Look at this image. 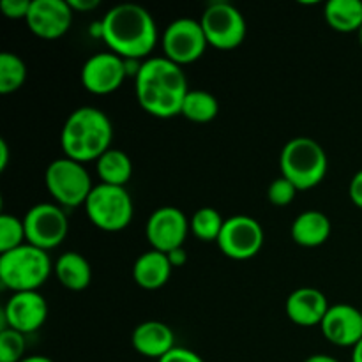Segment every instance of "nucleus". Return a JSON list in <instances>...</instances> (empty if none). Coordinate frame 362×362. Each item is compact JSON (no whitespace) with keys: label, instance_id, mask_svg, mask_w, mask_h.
Masks as SVG:
<instances>
[{"label":"nucleus","instance_id":"20","mask_svg":"<svg viewBox=\"0 0 362 362\" xmlns=\"http://www.w3.org/2000/svg\"><path fill=\"white\" fill-rule=\"evenodd\" d=\"M331 219L320 211H304L293 219L290 235L303 247H318L331 237Z\"/></svg>","mask_w":362,"mask_h":362},{"label":"nucleus","instance_id":"9","mask_svg":"<svg viewBox=\"0 0 362 362\" xmlns=\"http://www.w3.org/2000/svg\"><path fill=\"white\" fill-rule=\"evenodd\" d=\"M161 46L166 59L182 67L200 60L207 49L209 41L200 20L179 18L165 28Z\"/></svg>","mask_w":362,"mask_h":362},{"label":"nucleus","instance_id":"3","mask_svg":"<svg viewBox=\"0 0 362 362\" xmlns=\"http://www.w3.org/2000/svg\"><path fill=\"white\" fill-rule=\"evenodd\" d=\"M113 140V126L110 117L95 106H81L74 110L60 131V147L66 158L78 163L98 161Z\"/></svg>","mask_w":362,"mask_h":362},{"label":"nucleus","instance_id":"5","mask_svg":"<svg viewBox=\"0 0 362 362\" xmlns=\"http://www.w3.org/2000/svg\"><path fill=\"white\" fill-rule=\"evenodd\" d=\"M52 274L48 251L32 244L0 255V283L13 293L37 292Z\"/></svg>","mask_w":362,"mask_h":362},{"label":"nucleus","instance_id":"13","mask_svg":"<svg viewBox=\"0 0 362 362\" xmlns=\"http://www.w3.org/2000/svg\"><path fill=\"white\" fill-rule=\"evenodd\" d=\"M127 60L113 52H101L88 57L81 67V85L95 95H108L119 90L127 76Z\"/></svg>","mask_w":362,"mask_h":362},{"label":"nucleus","instance_id":"16","mask_svg":"<svg viewBox=\"0 0 362 362\" xmlns=\"http://www.w3.org/2000/svg\"><path fill=\"white\" fill-rule=\"evenodd\" d=\"M320 329L325 339L332 345L354 349L362 339L361 310L350 304H334L329 308Z\"/></svg>","mask_w":362,"mask_h":362},{"label":"nucleus","instance_id":"36","mask_svg":"<svg viewBox=\"0 0 362 362\" xmlns=\"http://www.w3.org/2000/svg\"><path fill=\"white\" fill-rule=\"evenodd\" d=\"M304 362H339V361L332 356H325V354H315V356L308 357Z\"/></svg>","mask_w":362,"mask_h":362},{"label":"nucleus","instance_id":"38","mask_svg":"<svg viewBox=\"0 0 362 362\" xmlns=\"http://www.w3.org/2000/svg\"><path fill=\"white\" fill-rule=\"evenodd\" d=\"M20 362H55V361H52L49 357H45V356H27Z\"/></svg>","mask_w":362,"mask_h":362},{"label":"nucleus","instance_id":"15","mask_svg":"<svg viewBox=\"0 0 362 362\" xmlns=\"http://www.w3.org/2000/svg\"><path fill=\"white\" fill-rule=\"evenodd\" d=\"M73 14L67 0H32L25 21L32 34L46 41H53L69 30L73 25Z\"/></svg>","mask_w":362,"mask_h":362},{"label":"nucleus","instance_id":"12","mask_svg":"<svg viewBox=\"0 0 362 362\" xmlns=\"http://www.w3.org/2000/svg\"><path fill=\"white\" fill-rule=\"evenodd\" d=\"M189 232V219L186 218V214L180 209L170 205L156 209L145 226V235L152 250L165 255L177 247H184Z\"/></svg>","mask_w":362,"mask_h":362},{"label":"nucleus","instance_id":"1","mask_svg":"<svg viewBox=\"0 0 362 362\" xmlns=\"http://www.w3.org/2000/svg\"><path fill=\"white\" fill-rule=\"evenodd\" d=\"M138 105L152 117L172 119L180 115L187 92L182 67L166 57H151L141 62L134 76Z\"/></svg>","mask_w":362,"mask_h":362},{"label":"nucleus","instance_id":"6","mask_svg":"<svg viewBox=\"0 0 362 362\" xmlns=\"http://www.w3.org/2000/svg\"><path fill=\"white\" fill-rule=\"evenodd\" d=\"M85 212L95 228L115 233L131 225L134 205L126 187L98 184L85 202Z\"/></svg>","mask_w":362,"mask_h":362},{"label":"nucleus","instance_id":"21","mask_svg":"<svg viewBox=\"0 0 362 362\" xmlns=\"http://www.w3.org/2000/svg\"><path fill=\"white\" fill-rule=\"evenodd\" d=\"M57 279L64 288L71 292H81L92 281V269L87 258L76 251H67L60 255L55 264Z\"/></svg>","mask_w":362,"mask_h":362},{"label":"nucleus","instance_id":"22","mask_svg":"<svg viewBox=\"0 0 362 362\" xmlns=\"http://www.w3.org/2000/svg\"><path fill=\"white\" fill-rule=\"evenodd\" d=\"M324 18L329 27L341 34L359 32L362 27L361 0H329L324 7Z\"/></svg>","mask_w":362,"mask_h":362},{"label":"nucleus","instance_id":"18","mask_svg":"<svg viewBox=\"0 0 362 362\" xmlns=\"http://www.w3.org/2000/svg\"><path fill=\"white\" fill-rule=\"evenodd\" d=\"M133 349L147 359H163L170 350L175 349V334L165 322L147 320L136 325L131 336Z\"/></svg>","mask_w":362,"mask_h":362},{"label":"nucleus","instance_id":"17","mask_svg":"<svg viewBox=\"0 0 362 362\" xmlns=\"http://www.w3.org/2000/svg\"><path fill=\"white\" fill-rule=\"evenodd\" d=\"M285 308L293 324L300 327H315L324 322L331 304L324 292L311 286H303L290 293Z\"/></svg>","mask_w":362,"mask_h":362},{"label":"nucleus","instance_id":"29","mask_svg":"<svg viewBox=\"0 0 362 362\" xmlns=\"http://www.w3.org/2000/svg\"><path fill=\"white\" fill-rule=\"evenodd\" d=\"M297 187L290 182L285 177H278L276 180H272V184L267 189V198L272 205L276 207H286L293 202L297 194Z\"/></svg>","mask_w":362,"mask_h":362},{"label":"nucleus","instance_id":"19","mask_svg":"<svg viewBox=\"0 0 362 362\" xmlns=\"http://www.w3.org/2000/svg\"><path fill=\"white\" fill-rule=\"evenodd\" d=\"M172 264L168 255L151 250L140 255L133 265V279L140 288L159 290L172 278Z\"/></svg>","mask_w":362,"mask_h":362},{"label":"nucleus","instance_id":"14","mask_svg":"<svg viewBox=\"0 0 362 362\" xmlns=\"http://www.w3.org/2000/svg\"><path fill=\"white\" fill-rule=\"evenodd\" d=\"M48 303L39 292H18L9 297L2 310V329H13L21 334H32L45 325Z\"/></svg>","mask_w":362,"mask_h":362},{"label":"nucleus","instance_id":"2","mask_svg":"<svg viewBox=\"0 0 362 362\" xmlns=\"http://www.w3.org/2000/svg\"><path fill=\"white\" fill-rule=\"evenodd\" d=\"M99 35L115 55L124 60H141L156 48L158 25L145 7L119 4L101 20Z\"/></svg>","mask_w":362,"mask_h":362},{"label":"nucleus","instance_id":"24","mask_svg":"<svg viewBox=\"0 0 362 362\" xmlns=\"http://www.w3.org/2000/svg\"><path fill=\"white\" fill-rule=\"evenodd\" d=\"M219 113V103L214 94L207 90H189L184 99L180 115L197 124H207Z\"/></svg>","mask_w":362,"mask_h":362},{"label":"nucleus","instance_id":"39","mask_svg":"<svg viewBox=\"0 0 362 362\" xmlns=\"http://www.w3.org/2000/svg\"><path fill=\"white\" fill-rule=\"evenodd\" d=\"M359 41H361V45H362V27H361V30H359Z\"/></svg>","mask_w":362,"mask_h":362},{"label":"nucleus","instance_id":"8","mask_svg":"<svg viewBox=\"0 0 362 362\" xmlns=\"http://www.w3.org/2000/svg\"><path fill=\"white\" fill-rule=\"evenodd\" d=\"M200 23L209 45L223 52L239 48L246 39L244 14L228 2H212L202 14Z\"/></svg>","mask_w":362,"mask_h":362},{"label":"nucleus","instance_id":"30","mask_svg":"<svg viewBox=\"0 0 362 362\" xmlns=\"http://www.w3.org/2000/svg\"><path fill=\"white\" fill-rule=\"evenodd\" d=\"M32 0H2L0 11L9 20H27Z\"/></svg>","mask_w":362,"mask_h":362},{"label":"nucleus","instance_id":"27","mask_svg":"<svg viewBox=\"0 0 362 362\" xmlns=\"http://www.w3.org/2000/svg\"><path fill=\"white\" fill-rule=\"evenodd\" d=\"M27 244L23 219L11 214L0 216V255Z\"/></svg>","mask_w":362,"mask_h":362},{"label":"nucleus","instance_id":"33","mask_svg":"<svg viewBox=\"0 0 362 362\" xmlns=\"http://www.w3.org/2000/svg\"><path fill=\"white\" fill-rule=\"evenodd\" d=\"M73 9V13H87V11H94L99 7V0H67Z\"/></svg>","mask_w":362,"mask_h":362},{"label":"nucleus","instance_id":"7","mask_svg":"<svg viewBox=\"0 0 362 362\" xmlns=\"http://www.w3.org/2000/svg\"><path fill=\"white\" fill-rule=\"evenodd\" d=\"M45 182L57 205L69 209L85 205L88 194L94 189L85 166L66 156L49 163L45 173Z\"/></svg>","mask_w":362,"mask_h":362},{"label":"nucleus","instance_id":"10","mask_svg":"<svg viewBox=\"0 0 362 362\" xmlns=\"http://www.w3.org/2000/svg\"><path fill=\"white\" fill-rule=\"evenodd\" d=\"M27 243L39 250L49 251L60 246L69 232L66 212L60 205L37 204L23 216Z\"/></svg>","mask_w":362,"mask_h":362},{"label":"nucleus","instance_id":"37","mask_svg":"<svg viewBox=\"0 0 362 362\" xmlns=\"http://www.w3.org/2000/svg\"><path fill=\"white\" fill-rule=\"evenodd\" d=\"M352 362H362V339L354 346L352 352Z\"/></svg>","mask_w":362,"mask_h":362},{"label":"nucleus","instance_id":"4","mask_svg":"<svg viewBox=\"0 0 362 362\" xmlns=\"http://www.w3.org/2000/svg\"><path fill=\"white\" fill-rule=\"evenodd\" d=\"M327 154L313 138H292L286 141L279 156L281 177L288 179L299 191L317 187L327 175Z\"/></svg>","mask_w":362,"mask_h":362},{"label":"nucleus","instance_id":"40","mask_svg":"<svg viewBox=\"0 0 362 362\" xmlns=\"http://www.w3.org/2000/svg\"><path fill=\"white\" fill-rule=\"evenodd\" d=\"M361 315H362V310H361Z\"/></svg>","mask_w":362,"mask_h":362},{"label":"nucleus","instance_id":"26","mask_svg":"<svg viewBox=\"0 0 362 362\" xmlns=\"http://www.w3.org/2000/svg\"><path fill=\"white\" fill-rule=\"evenodd\" d=\"M223 225H225V219L212 207L198 209L189 219L191 233L204 243H218Z\"/></svg>","mask_w":362,"mask_h":362},{"label":"nucleus","instance_id":"25","mask_svg":"<svg viewBox=\"0 0 362 362\" xmlns=\"http://www.w3.org/2000/svg\"><path fill=\"white\" fill-rule=\"evenodd\" d=\"M27 80V64L20 55L11 52L0 53V94L7 95L20 90Z\"/></svg>","mask_w":362,"mask_h":362},{"label":"nucleus","instance_id":"31","mask_svg":"<svg viewBox=\"0 0 362 362\" xmlns=\"http://www.w3.org/2000/svg\"><path fill=\"white\" fill-rule=\"evenodd\" d=\"M158 362H205V361L202 359L197 352H193V350L184 349V346H175V349L170 350V352Z\"/></svg>","mask_w":362,"mask_h":362},{"label":"nucleus","instance_id":"28","mask_svg":"<svg viewBox=\"0 0 362 362\" xmlns=\"http://www.w3.org/2000/svg\"><path fill=\"white\" fill-rule=\"evenodd\" d=\"M25 334L13 331V329H2L0 331V362H20L25 359Z\"/></svg>","mask_w":362,"mask_h":362},{"label":"nucleus","instance_id":"32","mask_svg":"<svg viewBox=\"0 0 362 362\" xmlns=\"http://www.w3.org/2000/svg\"><path fill=\"white\" fill-rule=\"evenodd\" d=\"M349 197L354 205L362 209V170H359V172L352 177V180H350Z\"/></svg>","mask_w":362,"mask_h":362},{"label":"nucleus","instance_id":"34","mask_svg":"<svg viewBox=\"0 0 362 362\" xmlns=\"http://www.w3.org/2000/svg\"><path fill=\"white\" fill-rule=\"evenodd\" d=\"M168 258H170V264H172L173 269L180 267V265H184L187 262V253L184 247H177V250L170 251L168 253Z\"/></svg>","mask_w":362,"mask_h":362},{"label":"nucleus","instance_id":"23","mask_svg":"<svg viewBox=\"0 0 362 362\" xmlns=\"http://www.w3.org/2000/svg\"><path fill=\"white\" fill-rule=\"evenodd\" d=\"M95 170L101 179V184L126 187L133 175V163L131 158L120 148H110L95 161Z\"/></svg>","mask_w":362,"mask_h":362},{"label":"nucleus","instance_id":"35","mask_svg":"<svg viewBox=\"0 0 362 362\" xmlns=\"http://www.w3.org/2000/svg\"><path fill=\"white\" fill-rule=\"evenodd\" d=\"M7 165H9V147H7V141L0 140V172H6Z\"/></svg>","mask_w":362,"mask_h":362},{"label":"nucleus","instance_id":"11","mask_svg":"<svg viewBox=\"0 0 362 362\" xmlns=\"http://www.w3.org/2000/svg\"><path fill=\"white\" fill-rule=\"evenodd\" d=\"M264 228L255 218L246 214L232 216L225 219L218 247L226 258L244 262L260 253L264 246Z\"/></svg>","mask_w":362,"mask_h":362}]
</instances>
